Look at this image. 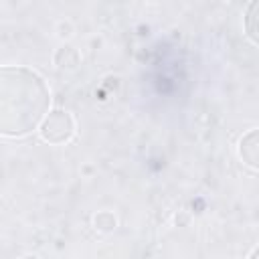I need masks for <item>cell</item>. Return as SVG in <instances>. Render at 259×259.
Listing matches in <instances>:
<instances>
[{
  "mask_svg": "<svg viewBox=\"0 0 259 259\" xmlns=\"http://www.w3.org/2000/svg\"><path fill=\"white\" fill-rule=\"evenodd\" d=\"M51 93L38 73L26 67H2L0 71V132L24 136L36 130L49 115Z\"/></svg>",
  "mask_w": 259,
  "mask_h": 259,
  "instance_id": "obj_1",
  "label": "cell"
},
{
  "mask_svg": "<svg viewBox=\"0 0 259 259\" xmlns=\"http://www.w3.org/2000/svg\"><path fill=\"white\" fill-rule=\"evenodd\" d=\"M75 134V121L73 115L65 109L49 111L45 121L40 123V138L49 144H65Z\"/></svg>",
  "mask_w": 259,
  "mask_h": 259,
  "instance_id": "obj_2",
  "label": "cell"
},
{
  "mask_svg": "<svg viewBox=\"0 0 259 259\" xmlns=\"http://www.w3.org/2000/svg\"><path fill=\"white\" fill-rule=\"evenodd\" d=\"M239 158L245 166L259 170V127L243 134L239 140Z\"/></svg>",
  "mask_w": 259,
  "mask_h": 259,
  "instance_id": "obj_3",
  "label": "cell"
},
{
  "mask_svg": "<svg viewBox=\"0 0 259 259\" xmlns=\"http://www.w3.org/2000/svg\"><path fill=\"white\" fill-rule=\"evenodd\" d=\"M245 32L255 45H259V0L251 2L245 10Z\"/></svg>",
  "mask_w": 259,
  "mask_h": 259,
  "instance_id": "obj_4",
  "label": "cell"
},
{
  "mask_svg": "<svg viewBox=\"0 0 259 259\" xmlns=\"http://www.w3.org/2000/svg\"><path fill=\"white\" fill-rule=\"evenodd\" d=\"M79 63H81V57H79L77 49H73V47H69V45H67V47H61V49L55 53V65H57L59 69L71 71V69H77Z\"/></svg>",
  "mask_w": 259,
  "mask_h": 259,
  "instance_id": "obj_5",
  "label": "cell"
},
{
  "mask_svg": "<svg viewBox=\"0 0 259 259\" xmlns=\"http://www.w3.org/2000/svg\"><path fill=\"white\" fill-rule=\"evenodd\" d=\"M115 225H117V221H115L113 212H109V210H101L93 217V227L101 233H111L115 229Z\"/></svg>",
  "mask_w": 259,
  "mask_h": 259,
  "instance_id": "obj_6",
  "label": "cell"
},
{
  "mask_svg": "<svg viewBox=\"0 0 259 259\" xmlns=\"http://www.w3.org/2000/svg\"><path fill=\"white\" fill-rule=\"evenodd\" d=\"M249 259H259V243L255 245V249L251 251V255H249Z\"/></svg>",
  "mask_w": 259,
  "mask_h": 259,
  "instance_id": "obj_7",
  "label": "cell"
},
{
  "mask_svg": "<svg viewBox=\"0 0 259 259\" xmlns=\"http://www.w3.org/2000/svg\"><path fill=\"white\" fill-rule=\"evenodd\" d=\"M22 259H38V257H36V255H32V253H28V255H24Z\"/></svg>",
  "mask_w": 259,
  "mask_h": 259,
  "instance_id": "obj_8",
  "label": "cell"
}]
</instances>
